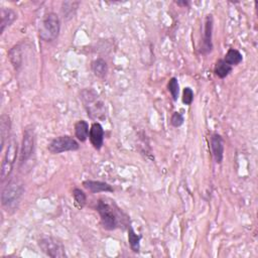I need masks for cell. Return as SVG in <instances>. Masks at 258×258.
<instances>
[{
  "label": "cell",
  "mask_w": 258,
  "mask_h": 258,
  "mask_svg": "<svg viewBox=\"0 0 258 258\" xmlns=\"http://www.w3.org/2000/svg\"><path fill=\"white\" fill-rule=\"evenodd\" d=\"M182 100H183V103L184 105H188V106H191L192 105V103L194 101V91H193L192 88L185 87L184 89Z\"/></svg>",
  "instance_id": "obj_24"
},
{
  "label": "cell",
  "mask_w": 258,
  "mask_h": 258,
  "mask_svg": "<svg viewBox=\"0 0 258 258\" xmlns=\"http://www.w3.org/2000/svg\"><path fill=\"white\" fill-rule=\"evenodd\" d=\"M83 185L85 189H87L91 193L99 194V193H113L114 190L111 185L105 182L101 181H91L87 180L83 182Z\"/></svg>",
  "instance_id": "obj_12"
},
{
  "label": "cell",
  "mask_w": 258,
  "mask_h": 258,
  "mask_svg": "<svg viewBox=\"0 0 258 258\" xmlns=\"http://www.w3.org/2000/svg\"><path fill=\"white\" fill-rule=\"evenodd\" d=\"M24 194V184L18 179H11L1 193V205L7 211H16Z\"/></svg>",
  "instance_id": "obj_1"
},
{
  "label": "cell",
  "mask_w": 258,
  "mask_h": 258,
  "mask_svg": "<svg viewBox=\"0 0 258 258\" xmlns=\"http://www.w3.org/2000/svg\"><path fill=\"white\" fill-rule=\"evenodd\" d=\"M104 129L103 126L99 122H94L90 127L89 132V139L93 147L97 150L102 148L104 145Z\"/></svg>",
  "instance_id": "obj_11"
},
{
  "label": "cell",
  "mask_w": 258,
  "mask_h": 258,
  "mask_svg": "<svg viewBox=\"0 0 258 258\" xmlns=\"http://www.w3.org/2000/svg\"><path fill=\"white\" fill-rule=\"evenodd\" d=\"M176 4H178L181 7H188V6H190V2L185 1V0H182V1H176Z\"/></svg>",
  "instance_id": "obj_26"
},
{
  "label": "cell",
  "mask_w": 258,
  "mask_h": 258,
  "mask_svg": "<svg viewBox=\"0 0 258 258\" xmlns=\"http://www.w3.org/2000/svg\"><path fill=\"white\" fill-rule=\"evenodd\" d=\"M233 71V67L229 66L223 59H220L216 62L214 67V73L216 75L218 78L220 79H225L227 78L229 75L232 73Z\"/></svg>",
  "instance_id": "obj_17"
},
{
  "label": "cell",
  "mask_w": 258,
  "mask_h": 258,
  "mask_svg": "<svg viewBox=\"0 0 258 258\" xmlns=\"http://www.w3.org/2000/svg\"><path fill=\"white\" fill-rule=\"evenodd\" d=\"M73 197L75 201V205L79 209H82L85 207L86 203H87V196H86V194L81 189L75 188L73 190Z\"/></svg>",
  "instance_id": "obj_23"
},
{
  "label": "cell",
  "mask_w": 258,
  "mask_h": 258,
  "mask_svg": "<svg viewBox=\"0 0 258 258\" xmlns=\"http://www.w3.org/2000/svg\"><path fill=\"white\" fill-rule=\"evenodd\" d=\"M48 149L52 154H60L68 151H77L80 149V145L70 135H61L50 142Z\"/></svg>",
  "instance_id": "obj_7"
},
{
  "label": "cell",
  "mask_w": 258,
  "mask_h": 258,
  "mask_svg": "<svg viewBox=\"0 0 258 258\" xmlns=\"http://www.w3.org/2000/svg\"><path fill=\"white\" fill-rule=\"evenodd\" d=\"M80 2L78 1H66L62 3L61 11L62 16L65 20H69L75 17V14L78 10Z\"/></svg>",
  "instance_id": "obj_19"
},
{
  "label": "cell",
  "mask_w": 258,
  "mask_h": 258,
  "mask_svg": "<svg viewBox=\"0 0 258 258\" xmlns=\"http://www.w3.org/2000/svg\"><path fill=\"white\" fill-rule=\"evenodd\" d=\"M82 100L90 117L100 118L101 115H104L105 114L104 103L99 99L98 93H96L93 89L83 90Z\"/></svg>",
  "instance_id": "obj_5"
},
{
  "label": "cell",
  "mask_w": 258,
  "mask_h": 258,
  "mask_svg": "<svg viewBox=\"0 0 258 258\" xmlns=\"http://www.w3.org/2000/svg\"><path fill=\"white\" fill-rule=\"evenodd\" d=\"M96 211L99 214L100 222L105 230L113 231L118 228L119 215L111 204L103 199H100L96 204Z\"/></svg>",
  "instance_id": "obj_3"
},
{
  "label": "cell",
  "mask_w": 258,
  "mask_h": 258,
  "mask_svg": "<svg viewBox=\"0 0 258 258\" xmlns=\"http://www.w3.org/2000/svg\"><path fill=\"white\" fill-rule=\"evenodd\" d=\"M18 153V143L16 138H11L8 141V146L6 151L4 153L2 164H1V171H0V178H1V184H4L5 181L10 177L14 165H16Z\"/></svg>",
  "instance_id": "obj_4"
},
{
  "label": "cell",
  "mask_w": 258,
  "mask_h": 258,
  "mask_svg": "<svg viewBox=\"0 0 258 258\" xmlns=\"http://www.w3.org/2000/svg\"><path fill=\"white\" fill-rule=\"evenodd\" d=\"M89 123L85 120H79L75 124V136L81 142H85L89 137Z\"/></svg>",
  "instance_id": "obj_18"
},
{
  "label": "cell",
  "mask_w": 258,
  "mask_h": 258,
  "mask_svg": "<svg viewBox=\"0 0 258 258\" xmlns=\"http://www.w3.org/2000/svg\"><path fill=\"white\" fill-rule=\"evenodd\" d=\"M35 130L32 127H26L23 131V137L21 142V148L19 153V163L23 165L31 159L35 152L36 137Z\"/></svg>",
  "instance_id": "obj_8"
},
{
  "label": "cell",
  "mask_w": 258,
  "mask_h": 258,
  "mask_svg": "<svg viewBox=\"0 0 258 258\" xmlns=\"http://www.w3.org/2000/svg\"><path fill=\"white\" fill-rule=\"evenodd\" d=\"M0 16H1V22H0V34H3L6 27L10 26L18 19V13L12 8L1 7L0 9Z\"/></svg>",
  "instance_id": "obj_13"
},
{
  "label": "cell",
  "mask_w": 258,
  "mask_h": 258,
  "mask_svg": "<svg viewBox=\"0 0 258 258\" xmlns=\"http://www.w3.org/2000/svg\"><path fill=\"white\" fill-rule=\"evenodd\" d=\"M8 59L13 66L14 70L18 71L20 67L22 66L23 62V56H22V49L20 45H16L13 46L9 51H8Z\"/></svg>",
  "instance_id": "obj_15"
},
{
  "label": "cell",
  "mask_w": 258,
  "mask_h": 258,
  "mask_svg": "<svg viewBox=\"0 0 258 258\" xmlns=\"http://www.w3.org/2000/svg\"><path fill=\"white\" fill-rule=\"evenodd\" d=\"M213 30H214V18L212 14H208L204 21V33H203V42L201 47V54L208 55L213 52Z\"/></svg>",
  "instance_id": "obj_9"
},
{
  "label": "cell",
  "mask_w": 258,
  "mask_h": 258,
  "mask_svg": "<svg viewBox=\"0 0 258 258\" xmlns=\"http://www.w3.org/2000/svg\"><path fill=\"white\" fill-rule=\"evenodd\" d=\"M229 66H238L243 61L242 54L236 49H229L223 59Z\"/></svg>",
  "instance_id": "obj_20"
},
{
  "label": "cell",
  "mask_w": 258,
  "mask_h": 258,
  "mask_svg": "<svg viewBox=\"0 0 258 258\" xmlns=\"http://www.w3.org/2000/svg\"><path fill=\"white\" fill-rule=\"evenodd\" d=\"M37 244L39 249L44 252L47 256L52 258H63L66 257V249L63 242L52 236L41 237Z\"/></svg>",
  "instance_id": "obj_6"
},
{
  "label": "cell",
  "mask_w": 258,
  "mask_h": 258,
  "mask_svg": "<svg viewBox=\"0 0 258 258\" xmlns=\"http://www.w3.org/2000/svg\"><path fill=\"white\" fill-rule=\"evenodd\" d=\"M91 69H92L94 75L100 79H104L107 76L108 70H109L107 62L102 58L94 60L91 63Z\"/></svg>",
  "instance_id": "obj_16"
},
{
  "label": "cell",
  "mask_w": 258,
  "mask_h": 258,
  "mask_svg": "<svg viewBox=\"0 0 258 258\" xmlns=\"http://www.w3.org/2000/svg\"><path fill=\"white\" fill-rule=\"evenodd\" d=\"M184 122V117L183 113L181 112H174L173 115L170 117V124L173 125L175 128L181 127Z\"/></svg>",
  "instance_id": "obj_25"
},
{
  "label": "cell",
  "mask_w": 258,
  "mask_h": 258,
  "mask_svg": "<svg viewBox=\"0 0 258 258\" xmlns=\"http://www.w3.org/2000/svg\"><path fill=\"white\" fill-rule=\"evenodd\" d=\"M10 128H11V121L10 117L7 115V114H2L1 117H0V140H1V151H3L5 143L7 139L9 138V132H10Z\"/></svg>",
  "instance_id": "obj_14"
},
{
  "label": "cell",
  "mask_w": 258,
  "mask_h": 258,
  "mask_svg": "<svg viewBox=\"0 0 258 258\" xmlns=\"http://www.w3.org/2000/svg\"><path fill=\"white\" fill-rule=\"evenodd\" d=\"M167 90L174 101L177 102L179 95H180V84H179V80L176 77L169 79L167 83Z\"/></svg>",
  "instance_id": "obj_22"
},
{
  "label": "cell",
  "mask_w": 258,
  "mask_h": 258,
  "mask_svg": "<svg viewBox=\"0 0 258 258\" xmlns=\"http://www.w3.org/2000/svg\"><path fill=\"white\" fill-rule=\"evenodd\" d=\"M61 20L55 12H49L44 17L38 31L39 38L45 42H52L59 37Z\"/></svg>",
  "instance_id": "obj_2"
},
{
  "label": "cell",
  "mask_w": 258,
  "mask_h": 258,
  "mask_svg": "<svg viewBox=\"0 0 258 258\" xmlns=\"http://www.w3.org/2000/svg\"><path fill=\"white\" fill-rule=\"evenodd\" d=\"M142 236L137 234L132 226H129L128 228V243L131 250L134 253H138L140 251V241Z\"/></svg>",
  "instance_id": "obj_21"
},
{
  "label": "cell",
  "mask_w": 258,
  "mask_h": 258,
  "mask_svg": "<svg viewBox=\"0 0 258 258\" xmlns=\"http://www.w3.org/2000/svg\"><path fill=\"white\" fill-rule=\"evenodd\" d=\"M210 148L215 163L220 165L224 160L225 142L224 138L218 133H212L210 136Z\"/></svg>",
  "instance_id": "obj_10"
}]
</instances>
